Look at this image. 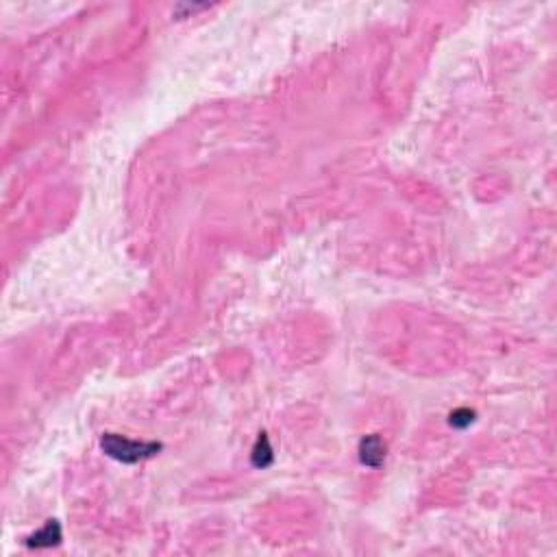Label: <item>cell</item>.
<instances>
[{
    "label": "cell",
    "instance_id": "1",
    "mask_svg": "<svg viewBox=\"0 0 557 557\" xmlns=\"http://www.w3.org/2000/svg\"><path fill=\"white\" fill-rule=\"evenodd\" d=\"M100 446L109 455V458L122 462V464H137L142 460L153 458L155 453L161 451V444L157 442H133L129 438H122L118 434H105L100 440Z\"/></svg>",
    "mask_w": 557,
    "mask_h": 557
},
{
    "label": "cell",
    "instance_id": "2",
    "mask_svg": "<svg viewBox=\"0 0 557 557\" xmlns=\"http://www.w3.org/2000/svg\"><path fill=\"white\" fill-rule=\"evenodd\" d=\"M360 460H362V464H366L370 468L381 466L386 460V442L379 436L364 438L360 444Z\"/></svg>",
    "mask_w": 557,
    "mask_h": 557
},
{
    "label": "cell",
    "instance_id": "3",
    "mask_svg": "<svg viewBox=\"0 0 557 557\" xmlns=\"http://www.w3.org/2000/svg\"><path fill=\"white\" fill-rule=\"evenodd\" d=\"M61 540V527L57 520H48L37 534H33L29 538V546H35V549H42V546H53V544H59Z\"/></svg>",
    "mask_w": 557,
    "mask_h": 557
},
{
    "label": "cell",
    "instance_id": "4",
    "mask_svg": "<svg viewBox=\"0 0 557 557\" xmlns=\"http://www.w3.org/2000/svg\"><path fill=\"white\" fill-rule=\"evenodd\" d=\"M272 464V448H270V442L266 438V434L259 436L255 448H252V466L257 468H266Z\"/></svg>",
    "mask_w": 557,
    "mask_h": 557
},
{
    "label": "cell",
    "instance_id": "5",
    "mask_svg": "<svg viewBox=\"0 0 557 557\" xmlns=\"http://www.w3.org/2000/svg\"><path fill=\"white\" fill-rule=\"evenodd\" d=\"M472 420H475V414H472L470 410H458V412H453V414H451V424H453V427H458V429L468 427Z\"/></svg>",
    "mask_w": 557,
    "mask_h": 557
}]
</instances>
